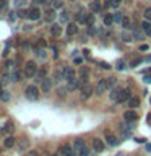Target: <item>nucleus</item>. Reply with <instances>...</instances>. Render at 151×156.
<instances>
[{"label": "nucleus", "instance_id": "49530a36", "mask_svg": "<svg viewBox=\"0 0 151 156\" xmlns=\"http://www.w3.org/2000/svg\"><path fill=\"white\" fill-rule=\"evenodd\" d=\"M115 156H124V153H117Z\"/></svg>", "mask_w": 151, "mask_h": 156}, {"label": "nucleus", "instance_id": "ddd939ff", "mask_svg": "<svg viewBox=\"0 0 151 156\" xmlns=\"http://www.w3.org/2000/svg\"><path fill=\"white\" fill-rule=\"evenodd\" d=\"M120 93H122V88L115 85V86L111 90V93H109V98H111V101L117 102V99H119V96H120Z\"/></svg>", "mask_w": 151, "mask_h": 156}, {"label": "nucleus", "instance_id": "09e8293b", "mask_svg": "<svg viewBox=\"0 0 151 156\" xmlns=\"http://www.w3.org/2000/svg\"><path fill=\"white\" fill-rule=\"evenodd\" d=\"M70 2H75V0H70Z\"/></svg>", "mask_w": 151, "mask_h": 156}, {"label": "nucleus", "instance_id": "f257e3e1", "mask_svg": "<svg viewBox=\"0 0 151 156\" xmlns=\"http://www.w3.org/2000/svg\"><path fill=\"white\" fill-rule=\"evenodd\" d=\"M73 148H75V153L78 156H90V150H88V145L85 143V140L76 138L73 141Z\"/></svg>", "mask_w": 151, "mask_h": 156}, {"label": "nucleus", "instance_id": "412c9836", "mask_svg": "<svg viewBox=\"0 0 151 156\" xmlns=\"http://www.w3.org/2000/svg\"><path fill=\"white\" fill-rule=\"evenodd\" d=\"M127 106H128L130 109H135V107H138V106H140V98L132 96V98H130V101L127 102Z\"/></svg>", "mask_w": 151, "mask_h": 156}, {"label": "nucleus", "instance_id": "f704fd0d", "mask_svg": "<svg viewBox=\"0 0 151 156\" xmlns=\"http://www.w3.org/2000/svg\"><path fill=\"white\" fill-rule=\"evenodd\" d=\"M0 99H2V101H5V102H7V101H10V94H8V93H7V91H3V94H2V98H0Z\"/></svg>", "mask_w": 151, "mask_h": 156}, {"label": "nucleus", "instance_id": "39448f33", "mask_svg": "<svg viewBox=\"0 0 151 156\" xmlns=\"http://www.w3.org/2000/svg\"><path fill=\"white\" fill-rule=\"evenodd\" d=\"M60 154H62V156H78V154L75 153V148H73V145H70V143L60 146Z\"/></svg>", "mask_w": 151, "mask_h": 156}, {"label": "nucleus", "instance_id": "423d86ee", "mask_svg": "<svg viewBox=\"0 0 151 156\" xmlns=\"http://www.w3.org/2000/svg\"><path fill=\"white\" fill-rule=\"evenodd\" d=\"M80 91H81V93H80L81 99H90V98H91V94L94 93V88H93V86L90 85V83H88V85H85V86H83Z\"/></svg>", "mask_w": 151, "mask_h": 156}, {"label": "nucleus", "instance_id": "4c0bfd02", "mask_svg": "<svg viewBox=\"0 0 151 156\" xmlns=\"http://www.w3.org/2000/svg\"><path fill=\"white\" fill-rule=\"evenodd\" d=\"M80 73H81V75H86V76H88V73H90V68H86V67H85V68H81Z\"/></svg>", "mask_w": 151, "mask_h": 156}, {"label": "nucleus", "instance_id": "1a4fd4ad", "mask_svg": "<svg viewBox=\"0 0 151 156\" xmlns=\"http://www.w3.org/2000/svg\"><path fill=\"white\" fill-rule=\"evenodd\" d=\"M55 16H57V10L55 8H49V10L44 12V20H46L47 23H52L54 20H55Z\"/></svg>", "mask_w": 151, "mask_h": 156}, {"label": "nucleus", "instance_id": "8fccbe9b", "mask_svg": "<svg viewBox=\"0 0 151 156\" xmlns=\"http://www.w3.org/2000/svg\"><path fill=\"white\" fill-rule=\"evenodd\" d=\"M149 102H151V98H149Z\"/></svg>", "mask_w": 151, "mask_h": 156}, {"label": "nucleus", "instance_id": "f03ea898", "mask_svg": "<svg viewBox=\"0 0 151 156\" xmlns=\"http://www.w3.org/2000/svg\"><path fill=\"white\" fill-rule=\"evenodd\" d=\"M39 68H37V63L34 60H28L26 63H24V76L26 78H34L37 75Z\"/></svg>", "mask_w": 151, "mask_h": 156}, {"label": "nucleus", "instance_id": "79ce46f5", "mask_svg": "<svg viewBox=\"0 0 151 156\" xmlns=\"http://www.w3.org/2000/svg\"><path fill=\"white\" fill-rule=\"evenodd\" d=\"M28 156H37V151H29V153H28Z\"/></svg>", "mask_w": 151, "mask_h": 156}, {"label": "nucleus", "instance_id": "5701e85b", "mask_svg": "<svg viewBox=\"0 0 151 156\" xmlns=\"http://www.w3.org/2000/svg\"><path fill=\"white\" fill-rule=\"evenodd\" d=\"M12 75V81H21V80H24V78H21V72L18 70V68H13V72L10 73Z\"/></svg>", "mask_w": 151, "mask_h": 156}, {"label": "nucleus", "instance_id": "58836bf2", "mask_svg": "<svg viewBox=\"0 0 151 156\" xmlns=\"http://www.w3.org/2000/svg\"><path fill=\"white\" fill-rule=\"evenodd\" d=\"M124 68H125V63H124V62H119V63H117V70H124Z\"/></svg>", "mask_w": 151, "mask_h": 156}, {"label": "nucleus", "instance_id": "2eb2a0df", "mask_svg": "<svg viewBox=\"0 0 151 156\" xmlns=\"http://www.w3.org/2000/svg\"><path fill=\"white\" fill-rule=\"evenodd\" d=\"M106 143L109 145V146H117L120 143L119 138H117L115 135H112V133H106Z\"/></svg>", "mask_w": 151, "mask_h": 156}, {"label": "nucleus", "instance_id": "37998d69", "mask_svg": "<svg viewBox=\"0 0 151 156\" xmlns=\"http://www.w3.org/2000/svg\"><path fill=\"white\" fill-rule=\"evenodd\" d=\"M3 91H5V90H3V85H2V83H0V98H2V94H3Z\"/></svg>", "mask_w": 151, "mask_h": 156}, {"label": "nucleus", "instance_id": "a19ab883", "mask_svg": "<svg viewBox=\"0 0 151 156\" xmlns=\"http://www.w3.org/2000/svg\"><path fill=\"white\" fill-rule=\"evenodd\" d=\"M101 67L106 68V70H109V68H111V65H109V63H106V62H101Z\"/></svg>", "mask_w": 151, "mask_h": 156}, {"label": "nucleus", "instance_id": "a18cd8bd", "mask_svg": "<svg viewBox=\"0 0 151 156\" xmlns=\"http://www.w3.org/2000/svg\"><path fill=\"white\" fill-rule=\"evenodd\" d=\"M146 34H148V36L151 37V29H149V31H146Z\"/></svg>", "mask_w": 151, "mask_h": 156}, {"label": "nucleus", "instance_id": "c85d7f7f", "mask_svg": "<svg viewBox=\"0 0 151 156\" xmlns=\"http://www.w3.org/2000/svg\"><path fill=\"white\" fill-rule=\"evenodd\" d=\"M63 3H65V0H54V7L55 10H62L63 8Z\"/></svg>", "mask_w": 151, "mask_h": 156}, {"label": "nucleus", "instance_id": "a878e982", "mask_svg": "<svg viewBox=\"0 0 151 156\" xmlns=\"http://www.w3.org/2000/svg\"><path fill=\"white\" fill-rule=\"evenodd\" d=\"M120 26L124 28V29H130L132 28V23H130V18L128 16H125L124 20H122V23H120Z\"/></svg>", "mask_w": 151, "mask_h": 156}, {"label": "nucleus", "instance_id": "7c9ffc66", "mask_svg": "<svg viewBox=\"0 0 151 156\" xmlns=\"http://www.w3.org/2000/svg\"><path fill=\"white\" fill-rule=\"evenodd\" d=\"M115 83H117V78H115V76H109V78H107V85H109L111 90L115 86ZM111 90H109V91H111Z\"/></svg>", "mask_w": 151, "mask_h": 156}, {"label": "nucleus", "instance_id": "6e6552de", "mask_svg": "<svg viewBox=\"0 0 151 156\" xmlns=\"http://www.w3.org/2000/svg\"><path fill=\"white\" fill-rule=\"evenodd\" d=\"M130 98H132L130 90H122L120 96H119V99H117V104H127V102L130 101Z\"/></svg>", "mask_w": 151, "mask_h": 156}, {"label": "nucleus", "instance_id": "dca6fc26", "mask_svg": "<svg viewBox=\"0 0 151 156\" xmlns=\"http://www.w3.org/2000/svg\"><path fill=\"white\" fill-rule=\"evenodd\" d=\"M101 8H102L101 0H93V2L90 3V10H91V13H99V12H101Z\"/></svg>", "mask_w": 151, "mask_h": 156}, {"label": "nucleus", "instance_id": "9b49d317", "mask_svg": "<svg viewBox=\"0 0 151 156\" xmlns=\"http://www.w3.org/2000/svg\"><path fill=\"white\" fill-rule=\"evenodd\" d=\"M51 90H52V80L46 76V78L41 81V91H42V93H51Z\"/></svg>", "mask_w": 151, "mask_h": 156}, {"label": "nucleus", "instance_id": "20e7f679", "mask_svg": "<svg viewBox=\"0 0 151 156\" xmlns=\"http://www.w3.org/2000/svg\"><path fill=\"white\" fill-rule=\"evenodd\" d=\"M111 88H109V85H107V78H101L99 81L96 83V88H94V93L97 96H101V94H104L106 91H109Z\"/></svg>", "mask_w": 151, "mask_h": 156}, {"label": "nucleus", "instance_id": "4be33fe9", "mask_svg": "<svg viewBox=\"0 0 151 156\" xmlns=\"http://www.w3.org/2000/svg\"><path fill=\"white\" fill-rule=\"evenodd\" d=\"M112 23H114V13H106L104 15V26L111 28Z\"/></svg>", "mask_w": 151, "mask_h": 156}, {"label": "nucleus", "instance_id": "72a5a7b5", "mask_svg": "<svg viewBox=\"0 0 151 156\" xmlns=\"http://www.w3.org/2000/svg\"><path fill=\"white\" fill-rule=\"evenodd\" d=\"M145 20H148V21H151V7L145 10Z\"/></svg>", "mask_w": 151, "mask_h": 156}, {"label": "nucleus", "instance_id": "7ed1b4c3", "mask_svg": "<svg viewBox=\"0 0 151 156\" xmlns=\"http://www.w3.org/2000/svg\"><path fill=\"white\" fill-rule=\"evenodd\" d=\"M24 94H26V98H28L29 101H37V99H39V96H41V91H39V88H37V86L29 85L26 90H24Z\"/></svg>", "mask_w": 151, "mask_h": 156}, {"label": "nucleus", "instance_id": "c756f323", "mask_svg": "<svg viewBox=\"0 0 151 156\" xmlns=\"http://www.w3.org/2000/svg\"><path fill=\"white\" fill-rule=\"evenodd\" d=\"M124 18H125V16H124L120 12H115V13H114V23H119V24H120Z\"/></svg>", "mask_w": 151, "mask_h": 156}, {"label": "nucleus", "instance_id": "0eeeda50", "mask_svg": "<svg viewBox=\"0 0 151 156\" xmlns=\"http://www.w3.org/2000/svg\"><path fill=\"white\" fill-rule=\"evenodd\" d=\"M106 150V143L99 138H94L93 140V151L94 153H102V151Z\"/></svg>", "mask_w": 151, "mask_h": 156}, {"label": "nucleus", "instance_id": "de8ad7c7", "mask_svg": "<svg viewBox=\"0 0 151 156\" xmlns=\"http://www.w3.org/2000/svg\"><path fill=\"white\" fill-rule=\"evenodd\" d=\"M54 156H62V154H54Z\"/></svg>", "mask_w": 151, "mask_h": 156}, {"label": "nucleus", "instance_id": "473e14b6", "mask_svg": "<svg viewBox=\"0 0 151 156\" xmlns=\"http://www.w3.org/2000/svg\"><path fill=\"white\" fill-rule=\"evenodd\" d=\"M18 148L21 150V151H23V150H26V148H28V140H26V138H23V140H21V143H19V146H18Z\"/></svg>", "mask_w": 151, "mask_h": 156}, {"label": "nucleus", "instance_id": "ea45409f", "mask_svg": "<svg viewBox=\"0 0 151 156\" xmlns=\"http://www.w3.org/2000/svg\"><path fill=\"white\" fill-rule=\"evenodd\" d=\"M122 3V0H112V7H119Z\"/></svg>", "mask_w": 151, "mask_h": 156}, {"label": "nucleus", "instance_id": "e433bc0d", "mask_svg": "<svg viewBox=\"0 0 151 156\" xmlns=\"http://www.w3.org/2000/svg\"><path fill=\"white\" fill-rule=\"evenodd\" d=\"M34 3H36V5H46V3H49V0H34Z\"/></svg>", "mask_w": 151, "mask_h": 156}, {"label": "nucleus", "instance_id": "2f4dec72", "mask_svg": "<svg viewBox=\"0 0 151 156\" xmlns=\"http://www.w3.org/2000/svg\"><path fill=\"white\" fill-rule=\"evenodd\" d=\"M86 24H88V26H94V16H93V13H88Z\"/></svg>", "mask_w": 151, "mask_h": 156}, {"label": "nucleus", "instance_id": "4468645a", "mask_svg": "<svg viewBox=\"0 0 151 156\" xmlns=\"http://www.w3.org/2000/svg\"><path fill=\"white\" fill-rule=\"evenodd\" d=\"M63 78H65L67 81H70V80H73V78H76V76H75V70H73L72 67H63Z\"/></svg>", "mask_w": 151, "mask_h": 156}, {"label": "nucleus", "instance_id": "393cba45", "mask_svg": "<svg viewBox=\"0 0 151 156\" xmlns=\"http://www.w3.org/2000/svg\"><path fill=\"white\" fill-rule=\"evenodd\" d=\"M54 78H55V81L65 80V78H63V68H58V70H55V73H54Z\"/></svg>", "mask_w": 151, "mask_h": 156}, {"label": "nucleus", "instance_id": "b1692460", "mask_svg": "<svg viewBox=\"0 0 151 156\" xmlns=\"http://www.w3.org/2000/svg\"><path fill=\"white\" fill-rule=\"evenodd\" d=\"M58 20H60V23H67L68 21V12H67V10H60V13H58Z\"/></svg>", "mask_w": 151, "mask_h": 156}, {"label": "nucleus", "instance_id": "f8f14e48", "mask_svg": "<svg viewBox=\"0 0 151 156\" xmlns=\"http://www.w3.org/2000/svg\"><path fill=\"white\" fill-rule=\"evenodd\" d=\"M136 119H138V115H136V112L133 109L125 111V114H124V120L125 122H136Z\"/></svg>", "mask_w": 151, "mask_h": 156}, {"label": "nucleus", "instance_id": "9d476101", "mask_svg": "<svg viewBox=\"0 0 151 156\" xmlns=\"http://www.w3.org/2000/svg\"><path fill=\"white\" fill-rule=\"evenodd\" d=\"M28 18L31 20V21H36V20H39V18H41V10H39L37 7L29 8V12H28Z\"/></svg>", "mask_w": 151, "mask_h": 156}, {"label": "nucleus", "instance_id": "c9c22d12", "mask_svg": "<svg viewBox=\"0 0 151 156\" xmlns=\"http://www.w3.org/2000/svg\"><path fill=\"white\" fill-rule=\"evenodd\" d=\"M7 8V0H0V12Z\"/></svg>", "mask_w": 151, "mask_h": 156}, {"label": "nucleus", "instance_id": "bb28decb", "mask_svg": "<svg viewBox=\"0 0 151 156\" xmlns=\"http://www.w3.org/2000/svg\"><path fill=\"white\" fill-rule=\"evenodd\" d=\"M8 81H12V75H10V73H3V75L0 76V83H2V85H7Z\"/></svg>", "mask_w": 151, "mask_h": 156}, {"label": "nucleus", "instance_id": "a211bd4d", "mask_svg": "<svg viewBox=\"0 0 151 156\" xmlns=\"http://www.w3.org/2000/svg\"><path fill=\"white\" fill-rule=\"evenodd\" d=\"M67 34L68 36H75V34H78V24L76 23H70L67 26Z\"/></svg>", "mask_w": 151, "mask_h": 156}, {"label": "nucleus", "instance_id": "aec40b11", "mask_svg": "<svg viewBox=\"0 0 151 156\" xmlns=\"http://www.w3.org/2000/svg\"><path fill=\"white\" fill-rule=\"evenodd\" d=\"M51 34L54 37L60 36V34H62V26H60V24H52V26H51Z\"/></svg>", "mask_w": 151, "mask_h": 156}, {"label": "nucleus", "instance_id": "c03bdc74", "mask_svg": "<svg viewBox=\"0 0 151 156\" xmlns=\"http://www.w3.org/2000/svg\"><path fill=\"white\" fill-rule=\"evenodd\" d=\"M146 122H148V124H151V115H148V117H146Z\"/></svg>", "mask_w": 151, "mask_h": 156}, {"label": "nucleus", "instance_id": "6ab92c4d", "mask_svg": "<svg viewBox=\"0 0 151 156\" xmlns=\"http://www.w3.org/2000/svg\"><path fill=\"white\" fill-rule=\"evenodd\" d=\"M15 143H16L15 136H13V135H8L7 138H5V141H3V146H5V148H13Z\"/></svg>", "mask_w": 151, "mask_h": 156}, {"label": "nucleus", "instance_id": "f3484780", "mask_svg": "<svg viewBox=\"0 0 151 156\" xmlns=\"http://www.w3.org/2000/svg\"><path fill=\"white\" fill-rule=\"evenodd\" d=\"M2 130H3V132H5V133H7V135H12L13 132H15V125H13V122H12V120H7V122H5V124H3Z\"/></svg>", "mask_w": 151, "mask_h": 156}, {"label": "nucleus", "instance_id": "cd10ccee", "mask_svg": "<svg viewBox=\"0 0 151 156\" xmlns=\"http://www.w3.org/2000/svg\"><path fill=\"white\" fill-rule=\"evenodd\" d=\"M46 73H47L46 68H41V70L37 72V75H36V80H37V81H42L44 78H46Z\"/></svg>", "mask_w": 151, "mask_h": 156}]
</instances>
